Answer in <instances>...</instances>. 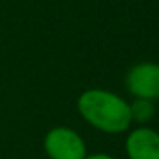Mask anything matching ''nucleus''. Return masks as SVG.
Listing matches in <instances>:
<instances>
[{
    "label": "nucleus",
    "instance_id": "nucleus-6",
    "mask_svg": "<svg viewBox=\"0 0 159 159\" xmlns=\"http://www.w3.org/2000/svg\"><path fill=\"white\" fill-rule=\"evenodd\" d=\"M84 159H116V157L111 154H106V152H94V154H87Z\"/></svg>",
    "mask_w": 159,
    "mask_h": 159
},
{
    "label": "nucleus",
    "instance_id": "nucleus-5",
    "mask_svg": "<svg viewBox=\"0 0 159 159\" xmlns=\"http://www.w3.org/2000/svg\"><path fill=\"white\" fill-rule=\"evenodd\" d=\"M130 106L132 125H147L156 116V103L149 99H134L128 103Z\"/></svg>",
    "mask_w": 159,
    "mask_h": 159
},
{
    "label": "nucleus",
    "instance_id": "nucleus-4",
    "mask_svg": "<svg viewBox=\"0 0 159 159\" xmlns=\"http://www.w3.org/2000/svg\"><path fill=\"white\" fill-rule=\"evenodd\" d=\"M125 154L128 159H159V132L147 125H139L127 132Z\"/></svg>",
    "mask_w": 159,
    "mask_h": 159
},
{
    "label": "nucleus",
    "instance_id": "nucleus-1",
    "mask_svg": "<svg viewBox=\"0 0 159 159\" xmlns=\"http://www.w3.org/2000/svg\"><path fill=\"white\" fill-rule=\"evenodd\" d=\"M77 111L89 127L101 134L120 135L132 128L128 101L110 89L91 87L80 93Z\"/></svg>",
    "mask_w": 159,
    "mask_h": 159
},
{
    "label": "nucleus",
    "instance_id": "nucleus-2",
    "mask_svg": "<svg viewBox=\"0 0 159 159\" xmlns=\"http://www.w3.org/2000/svg\"><path fill=\"white\" fill-rule=\"evenodd\" d=\"M43 151L48 159H84L89 154L84 137L65 125L53 127L46 132Z\"/></svg>",
    "mask_w": 159,
    "mask_h": 159
},
{
    "label": "nucleus",
    "instance_id": "nucleus-3",
    "mask_svg": "<svg viewBox=\"0 0 159 159\" xmlns=\"http://www.w3.org/2000/svg\"><path fill=\"white\" fill-rule=\"evenodd\" d=\"M125 87L134 99H159V63L140 62L130 67L125 75Z\"/></svg>",
    "mask_w": 159,
    "mask_h": 159
}]
</instances>
